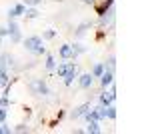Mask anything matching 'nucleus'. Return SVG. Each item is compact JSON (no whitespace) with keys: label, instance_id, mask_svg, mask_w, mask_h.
<instances>
[{"label":"nucleus","instance_id":"obj_2","mask_svg":"<svg viewBox=\"0 0 150 134\" xmlns=\"http://www.w3.org/2000/svg\"><path fill=\"white\" fill-rule=\"evenodd\" d=\"M28 88H30V92H32V94H36V96H48V94H50V88H48V84L42 78L30 80Z\"/></svg>","mask_w":150,"mask_h":134},{"label":"nucleus","instance_id":"obj_12","mask_svg":"<svg viewBox=\"0 0 150 134\" xmlns=\"http://www.w3.org/2000/svg\"><path fill=\"white\" fill-rule=\"evenodd\" d=\"M76 78H78V66H74L68 74L64 76V86H72V82H74Z\"/></svg>","mask_w":150,"mask_h":134},{"label":"nucleus","instance_id":"obj_32","mask_svg":"<svg viewBox=\"0 0 150 134\" xmlns=\"http://www.w3.org/2000/svg\"><path fill=\"white\" fill-rule=\"evenodd\" d=\"M0 46H2V38H0Z\"/></svg>","mask_w":150,"mask_h":134},{"label":"nucleus","instance_id":"obj_18","mask_svg":"<svg viewBox=\"0 0 150 134\" xmlns=\"http://www.w3.org/2000/svg\"><path fill=\"white\" fill-rule=\"evenodd\" d=\"M92 26H94V24L90 22V20H86V22H82L80 26L76 28V36H84V32H86L88 28H92Z\"/></svg>","mask_w":150,"mask_h":134},{"label":"nucleus","instance_id":"obj_27","mask_svg":"<svg viewBox=\"0 0 150 134\" xmlns=\"http://www.w3.org/2000/svg\"><path fill=\"white\" fill-rule=\"evenodd\" d=\"M8 102H10L8 96H0V106H8Z\"/></svg>","mask_w":150,"mask_h":134},{"label":"nucleus","instance_id":"obj_24","mask_svg":"<svg viewBox=\"0 0 150 134\" xmlns=\"http://www.w3.org/2000/svg\"><path fill=\"white\" fill-rule=\"evenodd\" d=\"M14 132H30V126H26V124H18V126L14 128Z\"/></svg>","mask_w":150,"mask_h":134},{"label":"nucleus","instance_id":"obj_4","mask_svg":"<svg viewBox=\"0 0 150 134\" xmlns=\"http://www.w3.org/2000/svg\"><path fill=\"white\" fill-rule=\"evenodd\" d=\"M8 36L12 38V42H20L22 40L20 28H18V24L14 22V18H8Z\"/></svg>","mask_w":150,"mask_h":134},{"label":"nucleus","instance_id":"obj_9","mask_svg":"<svg viewBox=\"0 0 150 134\" xmlns=\"http://www.w3.org/2000/svg\"><path fill=\"white\" fill-rule=\"evenodd\" d=\"M58 56H60L62 60H74V58H76V54L72 52V46H70V44H62V46H60Z\"/></svg>","mask_w":150,"mask_h":134},{"label":"nucleus","instance_id":"obj_33","mask_svg":"<svg viewBox=\"0 0 150 134\" xmlns=\"http://www.w3.org/2000/svg\"><path fill=\"white\" fill-rule=\"evenodd\" d=\"M58 2H60V0H58Z\"/></svg>","mask_w":150,"mask_h":134},{"label":"nucleus","instance_id":"obj_15","mask_svg":"<svg viewBox=\"0 0 150 134\" xmlns=\"http://www.w3.org/2000/svg\"><path fill=\"white\" fill-rule=\"evenodd\" d=\"M104 116H106V118H110V120H116V108H114V104L104 106Z\"/></svg>","mask_w":150,"mask_h":134},{"label":"nucleus","instance_id":"obj_11","mask_svg":"<svg viewBox=\"0 0 150 134\" xmlns=\"http://www.w3.org/2000/svg\"><path fill=\"white\" fill-rule=\"evenodd\" d=\"M74 66H76L74 62H62V64H60L58 68H54V70H56L58 78H64V76H66V74H68V72H70V70H72Z\"/></svg>","mask_w":150,"mask_h":134},{"label":"nucleus","instance_id":"obj_20","mask_svg":"<svg viewBox=\"0 0 150 134\" xmlns=\"http://www.w3.org/2000/svg\"><path fill=\"white\" fill-rule=\"evenodd\" d=\"M2 86H8V72H6V68L0 70V88Z\"/></svg>","mask_w":150,"mask_h":134},{"label":"nucleus","instance_id":"obj_6","mask_svg":"<svg viewBox=\"0 0 150 134\" xmlns=\"http://www.w3.org/2000/svg\"><path fill=\"white\" fill-rule=\"evenodd\" d=\"M92 4H94V8H96V14L100 16V14H104V12L114 4V0H94Z\"/></svg>","mask_w":150,"mask_h":134},{"label":"nucleus","instance_id":"obj_22","mask_svg":"<svg viewBox=\"0 0 150 134\" xmlns=\"http://www.w3.org/2000/svg\"><path fill=\"white\" fill-rule=\"evenodd\" d=\"M54 36H56V30H44V34H42L44 40H52Z\"/></svg>","mask_w":150,"mask_h":134},{"label":"nucleus","instance_id":"obj_28","mask_svg":"<svg viewBox=\"0 0 150 134\" xmlns=\"http://www.w3.org/2000/svg\"><path fill=\"white\" fill-rule=\"evenodd\" d=\"M4 36H8V28L0 26V38H4Z\"/></svg>","mask_w":150,"mask_h":134},{"label":"nucleus","instance_id":"obj_16","mask_svg":"<svg viewBox=\"0 0 150 134\" xmlns=\"http://www.w3.org/2000/svg\"><path fill=\"white\" fill-rule=\"evenodd\" d=\"M22 16H26L28 20H32V18H38V10H36V6H26V10H24Z\"/></svg>","mask_w":150,"mask_h":134},{"label":"nucleus","instance_id":"obj_13","mask_svg":"<svg viewBox=\"0 0 150 134\" xmlns=\"http://www.w3.org/2000/svg\"><path fill=\"white\" fill-rule=\"evenodd\" d=\"M24 10H26V6H24L22 2H20V4H16L14 8H10V10H8V18H16V16H22Z\"/></svg>","mask_w":150,"mask_h":134},{"label":"nucleus","instance_id":"obj_31","mask_svg":"<svg viewBox=\"0 0 150 134\" xmlns=\"http://www.w3.org/2000/svg\"><path fill=\"white\" fill-rule=\"evenodd\" d=\"M0 134H4V132H2V124H0Z\"/></svg>","mask_w":150,"mask_h":134},{"label":"nucleus","instance_id":"obj_14","mask_svg":"<svg viewBox=\"0 0 150 134\" xmlns=\"http://www.w3.org/2000/svg\"><path fill=\"white\" fill-rule=\"evenodd\" d=\"M86 132H88V134H98V132H102V128H100V122H98V120H88Z\"/></svg>","mask_w":150,"mask_h":134},{"label":"nucleus","instance_id":"obj_19","mask_svg":"<svg viewBox=\"0 0 150 134\" xmlns=\"http://www.w3.org/2000/svg\"><path fill=\"white\" fill-rule=\"evenodd\" d=\"M70 46H72V52H74L76 56H78V54H84V52L88 50V48H86L84 44H80V42H76V44H70Z\"/></svg>","mask_w":150,"mask_h":134},{"label":"nucleus","instance_id":"obj_23","mask_svg":"<svg viewBox=\"0 0 150 134\" xmlns=\"http://www.w3.org/2000/svg\"><path fill=\"white\" fill-rule=\"evenodd\" d=\"M6 116H8V110H6V106H0V124L6 122Z\"/></svg>","mask_w":150,"mask_h":134},{"label":"nucleus","instance_id":"obj_29","mask_svg":"<svg viewBox=\"0 0 150 134\" xmlns=\"http://www.w3.org/2000/svg\"><path fill=\"white\" fill-rule=\"evenodd\" d=\"M2 68H6V66H4V62H2V56H0V70H2Z\"/></svg>","mask_w":150,"mask_h":134},{"label":"nucleus","instance_id":"obj_3","mask_svg":"<svg viewBox=\"0 0 150 134\" xmlns=\"http://www.w3.org/2000/svg\"><path fill=\"white\" fill-rule=\"evenodd\" d=\"M116 98V86H114V82L110 84V90H106L104 88L102 92H100V96H98V104L100 106H108V104H112Z\"/></svg>","mask_w":150,"mask_h":134},{"label":"nucleus","instance_id":"obj_30","mask_svg":"<svg viewBox=\"0 0 150 134\" xmlns=\"http://www.w3.org/2000/svg\"><path fill=\"white\" fill-rule=\"evenodd\" d=\"M82 2H84V4H92L94 0H82Z\"/></svg>","mask_w":150,"mask_h":134},{"label":"nucleus","instance_id":"obj_8","mask_svg":"<svg viewBox=\"0 0 150 134\" xmlns=\"http://www.w3.org/2000/svg\"><path fill=\"white\" fill-rule=\"evenodd\" d=\"M88 110H90V102H84V104H80L78 108H74V110L70 112V118H72V120H78V118H82Z\"/></svg>","mask_w":150,"mask_h":134},{"label":"nucleus","instance_id":"obj_26","mask_svg":"<svg viewBox=\"0 0 150 134\" xmlns=\"http://www.w3.org/2000/svg\"><path fill=\"white\" fill-rule=\"evenodd\" d=\"M104 36H106V30H104V28H100V30L96 32V40H102Z\"/></svg>","mask_w":150,"mask_h":134},{"label":"nucleus","instance_id":"obj_1","mask_svg":"<svg viewBox=\"0 0 150 134\" xmlns=\"http://www.w3.org/2000/svg\"><path fill=\"white\" fill-rule=\"evenodd\" d=\"M22 44L28 52H32V54H36V56L46 54V48L42 44V38H40V36H28V38L22 40Z\"/></svg>","mask_w":150,"mask_h":134},{"label":"nucleus","instance_id":"obj_21","mask_svg":"<svg viewBox=\"0 0 150 134\" xmlns=\"http://www.w3.org/2000/svg\"><path fill=\"white\" fill-rule=\"evenodd\" d=\"M54 68H56V60H54V56H52V54H48V58H46V70L52 72Z\"/></svg>","mask_w":150,"mask_h":134},{"label":"nucleus","instance_id":"obj_7","mask_svg":"<svg viewBox=\"0 0 150 134\" xmlns=\"http://www.w3.org/2000/svg\"><path fill=\"white\" fill-rule=\"evenodd\" d=\"M112 82H114V72L108 70V68H104V72L100 74V86H102V88H108Z\"/></svg>","mask_w":150,"mask_h":134},{"label":"nucleus","instance_id":"obj_25","mask_svg":"<svg viewBox=\"0 0 150 134\" xmlns=\"http://www.w3.org/2000/svg\"><path fill=\"white\" fill-rule=\"evenodd\" d=\"M40 2H42V0H24L22 4H24V6H38Z\"/></svg>","mask_w":150,"mask_h":134},{"label":"nucleus","instance_id":"obj_10","mask_svg":"<svg viewBox=\"0 0 150 134\" xmlns=\"http://www.w3.org/2000/svg\"><path fill=\"white\" fill-rule=\"evenodd\" d=\"M78 84H80V88H92L94 76L90 74V72H84V74H80V76H78Z\"/></svg>","mask_w":150,"mask_h":134},{"label":"nucleus","instance_id":"obj_17","mask_svg":"<svg viewBox=\"0 0 150 134\" xmlns=\"http://www.w3.org/2000/svg\"><path fill=\"white\" fill-rule=\"evenodd\" d=\"M102 72H104V64H102V62H96V64L92 66V70H90V74H92L94 78H100Z\"/></svg>","mask_w":150,"mask_h":134},{"label":"nucleus","instance_id":"obj_5","mask_svg":"<svg viewBox=\"0 0 150 134\" xmlns=\"http://www.w3.org/2000/svg\"><path fill=\"white\" fill-rule=\"evenodd\" d=\"M112 20H114V6H110L104 14H100L98 24H100V28H106V26H110V24H112Z\"/></svg>","mask_w":150,"mask_h":134}]
</instances>
